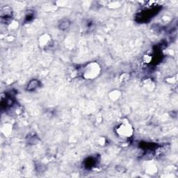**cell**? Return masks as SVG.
<instances>
[{"label": "cell", "instance_id": "3957f363", "mask_svg": "<svg viewBox=\"0 0 178 178\" xmlns=\"http://www.w3.org/2000/svg\"><path fill=\"white\" fill-rule=\"evenodd\" d=\"M0 16H1L2 20H5L6 22L11 20L13 16L12 8L8 7V6L2 7L1 8V11H0Z\"/></svg>", "mask_w": 178, "mask_h": 178}, {"label": "cell", "instance_id": "6da1fadb", "mask_svg": "<svg viewBox=\"0 0 178 178\" xmlns=\"http://www.w3.org/2000/svg\"><path fill=\"white\" fill-rule=\"evenodd\" d=\"M100 71H101V68L96 62L88 64L83 68V70L79 69L80 74H82L85 79H88L96 78L100 74Z\"/></svg>", "mask_w": 178, "mask_h": 178}, {"label": "cell", "instance_id": "277c9868", "mask_svg": "<svg viewBox=\"0 0 178 178\" xmlns=\"http://www.w3.org/2000/svg\"><path fill=\"white\" fill-rule=\"evenodd\" d=\"M40 86V82L38 79H33L29 82L27 87V90L29 91H33L36 90L37 88L39 87Z\"/></svg>", "mask_w": 178, "mask_h": 178}, {"label": "cell", "instance_id": "5b68a950", "mask_svg": "<svg viewBox=\"0 0 178 178\" xmlns=\"http://www.w3.org/2000/svg\"><path fill=\"white\" fill-rule=\"evenodd\" d=\"M44 37H45V38H44L45 41L42 38H41L40 42H41V46H43L44 47H46L51 44V38L47 35L44 36Z\"/></svg>", "mask_w": 178, "mask_h": 178}, {"label": "cell", "instance_id": "8992f818", "mask_svg": "<svg viewBox=\"0 0 178 178\" xmlns=\"http://www.w3.org/2000/svg\"><path fill=\"white\" fill-rule=\"evenodd\" d=\"M95 164H96V160L93 159V158H89L87 161H86V168L90 169L93 168Z\"/></svg>", "mask_w": 178, "mask_h": 178}, {"label": "cell", "instance_id": "7a4b0ae2", "mask_svg": "<svg viewBox=\"0 0 178 178\" xmlns=\"http://www.w3.org/2000/svg\"><path fill=\"white\" fill-rule=\"evenodd\" d=\"M116 133L122 137H130L133 134V129L130 123L123 122L116 128Z\"/></svg>", "mask_w": 178, "mask_h": 178}, {"label": "cell", "instance_id": "52a82bcc", "mask_svg": "<svg viewBox=\"0 0 178 178\" xmlns=\"http://www.w3.org/2000/svg\"><path fill=\"white\" fill-rule=\"evenodd\" d=\"M70 22L67 20H65L62 21L61 23H60L59 28L62 30H65V29H67L70 27Z\"/></svg>", "mask_w": 178, "mask_h": 178}]
</instances>
